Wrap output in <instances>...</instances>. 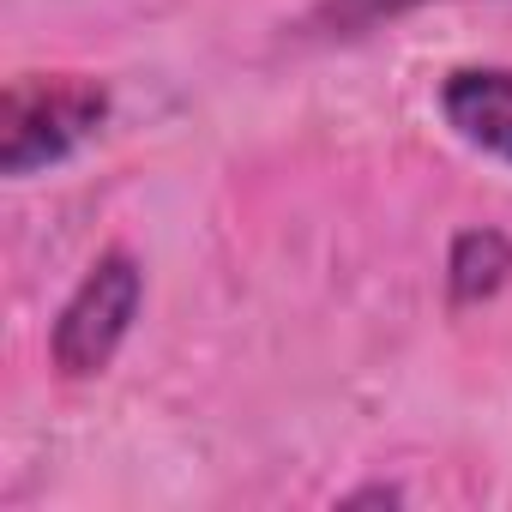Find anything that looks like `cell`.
Masks as SVG:
<instances>
[{
	"label": "cell",
	"mask_w": 512,
	"mask_h": 512,
	"mask_svg": "<svg viewBox=\"0 0 512 512\" xmlns=\"http://www.w3.org/2000/svg\"><path fill=\"white\" fill-rule=\"evenodd\" d=\"M440 115L464 145L512 163V67H458L440 85Z\"/></svg>",
	"instance_id": "obj_3"
},
{
	"label": "cell",
	"mask_w": 512,
	"mask_h": 512,
	"mask_svg": "<svg viewBox=\"0 0 512 512\" xmlns=\"http://www.w3.org/2000/svg\"><path fill=\"white\" fill-rule=\"evenodd\" d=\"M512 278V241L500 229H464L446 253V290L458 308H476L488 296H500Z\"/></svg>",
	"instance_id": "obj_4"
},
{
	"label": "cell",
	"mask_w": 512,
	"mask_h": 512,
	"mask_svg": "<svg viewBox=\"0 0 512 512\" xmlns=\"http://www.w3.org/2000/svg\"><path fill=\"white\" fill-rule=\"evenodd\" d=\"M145 302V266L127 247H109L103 260L85 272V284L67 296L55 332H49V356L67 380H91L115 362V350L127 344L133 320Z\"/></svg>",
	"instance_id": "obj_2"
},
{
	"label": "cell",
	"mask_w": 512,
	"mask_h": 512,
	"mask_svg": "<svg viewBox=\"0 0 512 512\" xmlns=\"http://www.w3.org/2000/svg\"><path fill=\"white\" fill-rule=\"evenodd\" d=\"M416 7H428V0H320L308 13V31L314 37H362V31H374L386 19H404Z\"/></svg>",
	"instance_id": "obj_5"
},
{
	"label": "cell",
	"mask_w": 512,
	"mask_h": 512,
	"mask_svg": "<svg viewBox=\"0 0 512 512\" xmlns=\"http://www.w3.org/2000/svg\"><path fill=\"white\" fill-rule=\"evenodd\" d=\"M109 121V91L97 79L73 73H25L0 97V169L7 175H37L61 157H73L97 127Z\"/></svg>",
	"instance_id": "obj_1"
}]
</instances>
